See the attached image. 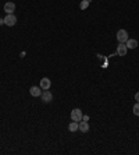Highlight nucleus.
<instances>
[{
    "instance_id": "nucleus-9",
    "label": "nucleus",
    "mask_w": 139,
    "mask_h": 155,
    "mask_svg": "<svg viewBox=\"0 0 139 155\" xmlns=\"http://www.w3.org/2000/svg\"><path fill=\"white\" fill-rule=\"evenodd\" d=\"M78 130H79L81 133H88V131H89V123H88V122H85V120H81Z\"/></svg>"
},
{
    "instance_id": "nucleus-7",
    "label": "nucleus",
    "mask_w": 139,
    "mask_h": 155,
    "mask_svg": "<svg viewBox=\"0 0 139 155\" xmlns=\"http://www.w3.org/2000/svg\"><path fill=\"white\" fill-rule=\"evenodd\" d=\"M126 52H128V48H126L125 43H120L117 46V55L118 56H125Z\"/></svg>"
},
{
    "instance_id": "nucleus-12",
    "label": "nucleus",
    "mask_w": 139,
    "mask_h": 155,
    "mask_svg": "<svg viewBox=\"0 0 139 155\" xmlns=\"http://www.w3.org/2000/svg\"><path fill=\"white\" fill-rule=\"evenodd\" d=\"M89 3H90V0H82V1H81V4H79L81 10H85V8H88Z\"/></svg>"
},
{
    "instance_id": "nucleus-8",
    "label": "nucleus",
    "mask_w": 139,
    "mask_h": 155,
    "mask_svg": "<svg viewBox=\"0 0 139 155\" xmlns=\"http://www.w3.org/2000/svg\"><path fill=\"white\" fill-rule=\"evenodd\" d=\"M14 10H15V4H14L13 1H7L6 4H4V11L7 14H13Z\"/></svg>"
},
{
    "instance_id": "nucleus-13",
    "label": "nucleus",
    "mask_w": 139,
    "mask_h": 155,
    "mask_svg": "<svg viewBox=\"0 0 139 155\" xmlns=\"http://www.w3.org/2000/svg\"><path fill=\"white\" fill-rule=\"evenodd\" d=\"M133 115L135 116H139V102H136L135 105H133Z\"/></svg>"
},
{
    "instance_id": "nucleus-11",
    "label": "nucleus",
    "mask_w": 139,
    "mask_h": 155,
    "mask_svg": "<svg viewBox=\"0 0 139 155\" xmlns=\"http://www.w3.org/2000/svg\"><path fill=\"white\" fill-rule=\"evenodd\" d=\"M78 127H79V123H78V122H72V123H70L68 130L71 131V133H74V131H78Z\"/></svg>"
},
{
    "instance_id": "nucleus-10",
    "label": "nucleus",
    "mask_w": 139,
    "mask_h": 155,
    "mask_svg": "<svg viewBox=\"0 0 139 155\" xmlns=\"http://www.w3.org/2000/svg\"><path fill=\"white\" fill-rule=\"evenodd\" d=\"M125 45L128 49H135V48L138 46V41H136V39H128L125 42Z\"/></svg>"
},
{
    "instance_id": "nucleus-14",
    "label": "nucleus",
    "mask_w": 139,
    "mask_h": 155,
    "mask_svg": "<svg viewBox=\"0 0 139 155\" xmlns=\"http://www.w3.org/2000/svg\"><path fill=\"white\" fill-rule=\"evenodd\" d=\"M135 101H136V102H139V92H136V94H135Z\"/></svg>"
},
{
    "instance_id": "nucleus-2",
    "label": "nucleus",
    "mask_w": 139,
    "mask_h": 155,
    "mask_svg": "<svg viewBox=\"0 0 139 155\" xmlns=\"http://www.w3.org/2000/svg\"><path fill=\"white\" fill-rule=\"evenodd\" d=\"M117 41L120 42V43H125L126 41L129 39V36H128V32H126L125 29H120L118 32H117Z\"/></svg>"
},
{
    "instance_id": "nucleus-1",
    "label": "nucleus",
    "mask_w": 139,
    "mask_h": 155,
    "mask_svg": "<svg viewBox=\"0 0 139 155\" xmlns=\"http://www.w3.org/2000/svg\"><path fill=\"white\" fill-rule=\"evenodd\" d=\"M82 117H83L82 110L78 109V108L72 109V112H71V120H72V122H81Z\"/></svg>"
},
{
    "instance_id": "nucleus-6",
    "label": "nucleus",
    "mask_w": 139,
    "mask_h": 155,
    "mask_svg": "<svg viewBox=\"0 0 139 155\" xmlns=\"http://www.w3.org/2000/svg\"><path fill=\"white\" fill-rule=\"evenodd\" d=\"M50 85H51L50 80H49L47 77H43L42 80H40V84H39V87L44 91V90H49V88H50Z\"/></svg>"
},
{
    "instance_id": "nucleus-15",
    "label": "nucleus",
    "mask_w": 139,
    "mask_h": 155,
    "mask_svg": "<svg viewBox=\"0 0 139 155\" xmlns=\"http://www.w3.org/2000/svg\"><path fill=\"white\" fill-rule=\"evenodd\" d=\"M1 24H4V20L3 18H0V25H1Z\"/></svg>"
},
{
    "instance_id": "nucleus-5",
    "label": "nucleus",
    "mask_w": 139,
    "mask_h": 155,
    "mask_svg": "<svg viewBox=\"0 0 139 155\" xmlns=\"http://www.w3.org/2000/svg\"><path fill=\"white\" fill-rule=\"evenodd\" d=\"M29 92H31L32 97L38 98V97H40V95H42L43 90H42L40 87H36V85H33V87H31V88H29Z\"/></svg>"
},
{
    "instance_id": "nucleus-3",
    "label": "nucleus",
    "mask_w": 139,
    "mask_h": 155,
    "mask_svg": "<svg viewBox=\"0 0 139 155\" xmlns=\"http://www.w3.org/2000/svg\"><path fill=\"white\" fill-rule=\"evenodd\" d=\"M4 24L7 27H14L17 24V17L14 14H7L6 17H4Z\"/></svg>"
},
{
    "instance_id": "nucleus-4",
    "label": "nucleus",
    "mask_w": 139,
    "mask_h": 155,
    "mask_svg": "<svg viewBox=\"0 0 139 155\" xmlns=\"http://www.w3.org/2000/svg\"><path fill=\"white\" fill-rule=\"evenodd\" d=\"M40 98H42V101L43 102H51L53 101V94H51L49 90H44L43 92H42V95H40Z\"/></svg>"
}]
</instances>
